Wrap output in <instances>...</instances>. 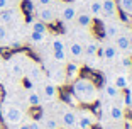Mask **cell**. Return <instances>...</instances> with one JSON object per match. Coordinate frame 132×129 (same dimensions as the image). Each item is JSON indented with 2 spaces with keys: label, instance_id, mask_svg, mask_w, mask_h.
Returning a JSON list of instances; mask_svg holds the SVG:
<instances>
[{
  "label": "cell",
  "instance_id": "e575fe53",
  "mask_svg": "<svg viewBox=\"0 0 132 129\" xmlns=\"http://www.w3.org/2000/svg\"><path fill=\"white\" fill-rule=\"evenodd\" d=\"M19 129H29V126H27V124H26V126H20Z\"/></svg>",
  "mask_w": 132,
  "mask_h": 129
},
{
  "label": "cell",
  "instance_id": "52a82bcc",
  "mask_svg": "<svg viewBox=\"0 0 132 129\" xmlns=\"http://www.w3.org/2000/svg\"><path fill=\"white\" fill-rule=\"evenodd\" d=\"M37 17H39V20L44 22V24H53L56 20V12L51 7H41L37 10Z\"/></svg>",
  "mask_w": 132,
  "mask_h": 129
},
{
  "label": "cell",
  "instance_id": "8d00e7d4",
  "mask_svg": "<svg viewBox=\"0 0 132 129\" xmlns=\"http://www.w3.org/2000/svg\"><path fill=\"white\" fill-rule=\"evenodd\" d=\"M90 129H92V127H90Z\"/></svg>",
  "mask_w": 132,
  "mask_h": 129
},
{
  "label": "cell",
  "instance_id": "9a60e30c",
  "mask_svg": "<svg viewBox=\"0 0 132 129\" xmlns=\"http://www.w3.org/2000/svg\"><path fill=\"white\" fill-rule=\"evenodd\" d=\"M103 92H105V95H107L109 98H112V100L122 97V95H120V88H117L113 83H107V85H105V88H103Z\"/></svg>",
  "mask_w": 132,
  "mask_h": 129
},
{
  "label": "cell",
  "instance_id": "d590c367",
  "mask_svg": "<svg viewBox=\"0 0 132 129\" xmlns=\"http://www.w3.org/2000/svg\"><path fill=\"white\" fill-rule=\"evenodd\" d=\"M2 80H4V78H2V75H0V83H2Z\"/></svg>",
  "mask_w": 132,
  "mask_h": 129
},
{
  "label": "cell",
  "instance_id": "6da1fadb",
  "mask_svg": "<svg viewBox=\"0 0 132 129\" xmlns=\"http://www.w3.org/2000/svg\"><path fill=\"white\" fill-rule=\"evenodd\" d=\"M71 94L78 98L80 104H85V105L93 104L98 98L97 85L90 78H76L73 82V87H71Z\"/></svg>",
  "mask_w": 132,
  "mask_h": 129
},
{
  "label": "cell",
  "instance_id": "83f0119b",
  "mask_svg": "<svg viewBox=\"0 0 132 129\" xmlns=\"http://www.w3.org/2000/svg\"><path fill=\"white\" fill-rule=\"evenodd\" d=\"M46 127L47 129H58V122H56V119H46Z\"/></svg>",
  "mask_w": 132,
  "mask_h": 129
},
{
  "label": "cell",
  "instance_id": "1f68e13d",
  "mask_svg": "<svg viewBox=\"0 0 132 129\" xmlns=\"http://www.w3.org/2000/svg\"><path fill=\"white\" fill-rule=\"evenodd\" d=\"M9 9V0H0V10Z\"/></svg>",
  "mask_w": 132,
  "mask_h": 129
},
{
  "label": "cell",
  "instance_id": "ba28073f",
  "mask_svg": "<svg viewBox=\"0 0 132 129\" xmlns=\"http://www.w3.org/2000/svg\"><path fill=\"white\" fill-rule=\"evenodd\" d=\"M68 53H70V56L71 58H75V59H80L83 55H85V46H83L81 43H78V41H71L70 44H68Z\"/></svg>",
  "mask_w": 132,
  "mask_h": 129
},
{
  "label": "cell",
  "instance_id": "d6986e66",
  "mask_svg": "<svg viewBox=\"0 0 132 129\" xmlns=\"http://www.w3.org/2000/svg\"><path fill=\"white\" fill-rule=\"evenodd\" d=\"M66 77L68 78H78V75H80V66L75 65V63H68V68H66Z\"/></svg>",
  "mask_w": 132,
  "mask_h": 129
},
{
  "label": "cell",
  "instance_id": "836d02e7",
  "mask_svg": "<svg viewBox=\"0 0 132 129\" xmlns=\"http://www.w3.org/2000/svg\"><path fill=\"white\" fill-rule=\"evenodd\" d=\"M125 129H132V121H125Z\"/></svg>",
  "mask_w": 132,
  "mask_h": 129
},
{
  "label": "cell",
  "instance_id": "7a4b0ae2",
  "mask_svg": "<svg viewBox=\"0 0 132 129\" xmlns=\"http://www.w3.org/2000/svg\"><path fill=\"white\" fill-rule=\"evenodd\" d=\"M51 46H53V58L58 63H64L66 61V44L63 41V37H59V36L54 37Z\"/></svg>",
  "mask_w": 132,
  "mask_h": 129
},
{
  "label": "cell",
  "instance_id": "e0dca14e",
  "mask_svg": "<svg viewBox=\"0 0 132 129\" xmlns=\"http://www.w3.org/2000/svg\"><path fill=\"white\" fill-rule=\"evenodd\" d=\"M98 51H100V44H98V41H90V43L85 46L86 58H93L95 55H98Z\"/></svg>",
  "mask_w": 132,
  "mask_h": 129
},
{
  "label": "cell",
  "instance_id": "603a6c76",
  "mask_svg": "<svg viewBox=\"0 0 132 129\" xmlns=\"http://www.w3.org/2000/svg\"><path fill=\"white\" fill-rule=\"evenodd\" d=\"M27 104H29L31 107L41 105V97H39L37 92H29V95H27Z\"/></svg>",
  "mask_w": 132,
  "mask_h": 129
},
{
  "label": "cell",
  "instance_id": "5b68a950",
  "mask_svg": "<svg viewBox=\"0 0 132 129\" xmlns=\"http://www.w3.org/2000/svg\"><path fill=\"white\" fill-rule=\"evenodd\" d=\"M76 14H78V10H76V5L75 4H64L59 9V17H61L63 22H71V20H75Z\"/></svg>",
  "mask_w": 132,
  "mask_h": 129
},
{
  "label": "cell",
  "instance_id": "f1b7e54d",
  "mask_svg": "<svg viewBox=\"0 0 132 129\" xmlns=\"http://www.w3.org/2000/svg\"><path fill=\"white\" fill-rule=\"evenodd\" d=\"M5 39H7V29L4 24H0V43H4Z\"/></svg>",
  "mask_w": 132,
  "mask_h": 129
},
{
  "label": "cell",
  "instance_id": "5bb4252c",
  "mask_svg": "<svg viewBox=\"0 0 132 129\" xmlns=\"http://www.w3.org/2000/svg\"><path fill=\"white\" fill-rule=\"evenodd\" d=\"M15 20V10L12 9H5V10H0V24H12Z\"/></svg>",
  "mask_w": 132,
  "mask_h": 129
},
{
  "label": "cell",
  "instance_id": "484cf974",
  "mask_svg": "<svg viewBox=\"0 0 132 129\" xmlns=\"http://www.w3.org/2000/svg\"><path fill=\"white\" fill-rule=\"evenodd\" d=\"M120 66L124 68V70H132V58L130 56H124V58L120 59Z\"/></svg>",
  "mask_w": 132,
  "mask_h": 129
},
{
  "label": "cell",
  "instance_id": "2e32d148",
  "mask_svg": "<svg viewBox=\"0 0 132 129\" xmlns=\"http://www.w3.org/2000/svg\"><path fill=\"white\" fill-rule=\"evenodd\" d=\"M88 12L92 14V17H102V0H92L88 4Z\"/></svg>",
  "mask_w": 132,
  "mask_h": 129
},
{
  "label": "cell",
  "instance_id": "30bf717a",
  "mask_svg": "<svg viewBox=\"0 0 132 129\" xmlns=\"http://www.w3.org/2000/svg\"><path fill=\"white\" fill-rule=\"evenodd\" d=\"M75 20H76V24L83 29H88V27L93 26V17H92L90 12H80V14H76Z\"/></svg>",
  "mask_w": 132,
  "mask_h": 129
},
{
  "label": "cell",
  "instance_id": "f546056e",
  "mask_svg": "<svg viewBox=\"0 0 132 129\" xmlns=\"http://www.w3.org/2000/svg\"><path fill=\"white\" fill-rule=\"evenodd\" d=\"M127 37H129V56L132 58V29L127 31Z\"/></svg>",
  "mask_w": 132,
  "mask_h": 129
},
{
  "label": "cell",
  "instance_id": "ac0fdd59",
  "mask_svg": "<svg viewBox=\"0 0 132 129\" xmlns=\"http://www.w3.org/2000/svg\"><path fill=\"white\" fill-rule=\"evenodd\" d=\"M110 117H112L113 121H122V119H125L124 109H122L120 105H112L110 107Z\"/></svg>",
  "mask_w": 132,
  "mask_h": 129
},
{
  "label": "cell",
  "instance_id": "ffe728a7",
  "mask_svg": "<svg viewBox=\"0 0 132 129\" xmlns=\"http://www.w3.org/2000/svg\"><path fill=\"white\" fill-rule=\"evenodd\" d=\"M31 32H41V34H46L47 27H46V24L41 22V20H32V22H31Z\"/></svg>",
  "mask_w": 132,
  "mask_h": 129
},
{
  "label": "cell",
  "instance_id": "277c9868",
  "mask_svg": "<svg viewBox=\"0 0 132 129\" xmlns=\"http://www.w3.org/2000/svg\"><path fill=\"white\" fill-rule=\"evenodd\" d=\"M119 14V5L115 0H102V17L112 19Z\"/></svg>",
  "mask_w": 132,
  "mask_h": 129
},
{
  "label": "cell",
  "instance_id": "7c38bea8",
  "mask_svg": "<svg viewBox=\"0 0 132 129\" xmlns=\"http://www.w3.org/2000/svg\"><path fill=\"white\" fill-rule=\"evenodd\" d=\"M120 32H122V31H120V26H119V22H115V20H110V22L105 24V36H107V37L113 39V37H117Z\"/></svg>",
  "mask_w": 132,
  "mask_h": 129
},
{
  "label": "cell",
  "instance_id": "4dcf8cb0",
  "mask_svg": "<svg viewBox=\"0 0 132 129\" xmlns=\"http://www.w3.org/2000/svg\"><path fill=\"white\" fill-rule=\"evenodd\" d=\"M53 2H54V0H37V4L41 5V7H49Z\"/></svg>",
  "mask_w": 132,
  "mask_h": 129
},
{
  "label": "cell",
  "instance_id": "3957f363",
  "mask_svg": "<svg viewBox=\"0 0 132 129\" xmlns=\"http://www.w3.org/2000/svg\"><path fill=\"white\" fill-rule=\"evenodd\" d=\"M22 117H24V114H22V110H20L19 107H9V109L5 110V114H4L5 122L10 124V126L19 124V122L22 121Z\"/></svg>",
  "mask_w": 132,
  "mask_h": 129
},
{
  "label": "cell",
  "instance_id": "4fadbf2b",
  "mask_svg": "<svg viewBox=\"0 0 132 129\" xmlns=\"http://www.w3.org/2000/svg\"><path fill=\"white\" fill-rule=\"evenodd\" d=\"M61 122H63V126H66V127L76 126V114H75L73 110H64L63 116H61Z\"/></svg>",
  "mask_w": 132,
  "mask_h": 129
},
{
  "label": "cell",
  "instance_id": "d4e9b609",
  "mask_svg": "<svg viewBox=\"0 0 132 129\" xmlns=\"http://www.w3.org/2000/svg\"><path fill=\"white\" fill-rule=\"evenodd\" d=\"M44 37H46V34H41V32H31V36H29L31 43L34 44H41L44 41Z\"/></svg>",
  "mask_w": 132,
  "mask_h": 129
},
{
  "label": "cell",
  "instance_id": "8992f818",
  "mask_svg": "<svg viewBox=\"0 0 132 129\" xmlns=\"http://www.w3.org/2000/svg\"><path fill=\"white\" fill-rule=\"evenodd\" d=\"M76 124L80 129H90L95 124V117L92 112H81L80 116H76Z\"/></svg>",
  "mask_w": 132,
  "mask_h": 129
},
{
  "label": "cell",
  "instance_id": "8fae6325",
  "mask_svg": "<svg viewBox=\"0 0 132 129\" xmlns=\"http://www.w3.org/2000/svg\"><path fill=\"white\" fill-rule=\"evenodd\" d=\"M98 55L103 56L107 61H113V59L119 56V51H117V48L113 46V44H105L103 48H100V51H98Z\"/></svg>",
  "mask_w": 132,
  "mask_h": 129
},
{
  "label": "cell",
  "instance_id": "9c48e42d",
  "mask_svg": "<svg viewBox=\"0 0 132 129\" xmlns=\"http://www.w3.org/2000/svg\"><path fill=\"white\" fill-rule=\"evenodd\" d=\"M115 39V44L113 46L117 48V51L119 53H129V37H127V31L120 32V34L117 36V37H113Z\"/></svg>",
  "mask_w": 132,
  "mask_h": 129
},
{
  "label": "cell",
  "instance_id": "d6a6232c",
  "mask_svg": "<svg viewBox=\"0 0 132 129\" xmlns=\"http://www.w3.org/2000/svg\"><path fill=\"white\" fill-rule=\"evenodd\" d=\"M29 126V129H41V126H39V122H36V121H32L31 124H27Z\"/></svg>",
  "mask_w": 132,
  "mask_h": 129
},
{
  "label": "cell",
  "instance_id": "7402d4cb",
  "mask_svg": "<svg viewBox=\"0 0 132 129\" xmlns=\"http://www.w3.org/2000/svg\"><path fill=\"white\" fill-rule=\"evenodd\" d=\"M113 85L117 87V88H125V87L129 85V78L125 77V75H115V78H113Z\"/></svg>",
  "mask_w": 132,
  "mask_h": 129
},
{
  "label": "cell",
  "instance_id": "cb8c5ba5",
  "mask_svg": "<svg viewBox=\"0 0 132 129\" xmlns=\"http://www.w3.org/2000/svg\"><path fill=\"white\" fill-rule=\"evenodd\" d=\"M44 95H46L47 98H56L58 90H56V87L53 85V83H46V85H44Z\"/></svg>",
  "mask_w": 132,
  "mask_h": 129
},
{
  "label": "cell",
  "instance_id": "44dd1931",
  "mask_svg": "<svg viewBox=\"0 0 132 129\" xmlns=\"http://www.w3.org/2000/svg\"><path fill=\"white\" fill-rule=\"evenodd\" d=\"M117 5L122 12L132 16V0H117Z\"/></svg>",
  "mask_w": 132,
  "mask_h": 129
},
{
  "label": "cell",
  "instance_id": "4316f807",
  "mask_svg": "<svg viewBox=\"0 0 132 129\" xmlns=\"http://www.w3.org/2000/svg\"><path fill=\"white\" fill-rule=\"evenodd\" d=\"M10 71H12L14 75H22V73H24V68L20 66L19 63H14V65L10 66Z\"/></svg>",
  "mask_w": 132,
  "mask_h": 129
}]
</instances>
